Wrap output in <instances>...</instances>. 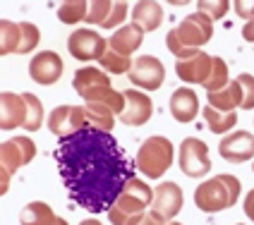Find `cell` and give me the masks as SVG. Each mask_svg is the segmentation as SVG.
<instances>
[{
  "instance_id": "1",
  "label": "cell",
  "mask_w": 254,
  "mask_h": 225,
  "mask_svg": "<svg viewBox=\"0 0 254 225\" xmlns=\"http://www.w3.org/2000/svg\"><path fill=\"white\" fill-rule=\"evenodd\" d=\"M53 158L72 204L89 213H108L134 177L132 163L118 139L94 127L60 139Z\"/></svg>"
},
{
  "instance_id": "2",
  "label": "cell",
  "mask_w": 254,
  "mask_h": 225,
  "mask_svg": "<svg viewBox=\"0 0 254 225\" xmlns=\"http://www.w3.org/2000/svg\"><path fill=\"white\" fill-rule=\"evenodd\" d=\"M213 36V22L201 12L187 14L178 27L168 31L166 46L178 60H190L199 53L201 46L211 41Z\"/></svg>"
},
{
  "instance_id": "3",
  "label": "cell",
  "mask_w": 254,
  "mask_h": 225,
  "mask_svg": "<svg viewBox=\"0 0 254 225\" xmlns=\"http://www.w3.org/2000/svg\"><path fill=\"white\" fill-rule=\"evenodd\" d=\"M72 89L86 101V103H106L115 111V115H120L125 108V94H118L108 79V74L101 67H79L74 72L72 79Z\"/></svg>"
},
{
  "instance_id": "4",
  "label": "cell",
  "mask_w": 254,
  "mask_h": 225,
  "mask_svg": "<svg viewBox=\"0 0 254 225\" xmlns=\"http://www.w3.org/2000/svg\"><path fill=\"white\" fill-rule=\"evenodd\" d=\"M151 204L154 189L139 177H132L113 204V209L108 211V221L113 225H139L141 218L146 216V206Z\"/></svg>"
},
{
  "instance_id": "5",
  "label": "cell",
  "mask_w": 254,
  "mask_h": 225,
  "mask_svg": "<svg viewBox=\"0 0 254 225\" xmlns=\"http://www.w3.org/2000/svg\"><path fill=\"white\" fill-rule=\"evenodd\" d=\"M242 184L235 175H216L211 180L201 182L194 189V204H197L199 211L204 213H218L226 211V209H233L240 199Z\"/></svg>"
},
{
  "instance_id": "6",
  "label": "cell",
  "mask_w": 254,
  "mask_h": 225,
  "mask_svg": "<svg viewBox=\"0 0 254 225\" xmlns=\"http://www.w3.org/2000/svg\"><path fill=\"white\" fill-rule=\"evenodd\" d=\"M173 158H175V149L170 139L154 134L144 141L137 151V168L149 177V180H158L166 175V170L173 166Z\"/></svg>"
},
{
  "instance_id": "7",
  "label": "cell",
  "mask_w": 254,
  "mask_h": 225,
  "mask_svg": "<svg viewBox=\"0 0 254 225\" xmlns=\"http://www.w3.org/2000/svg\"><path fill=\"white\" fill-rule=\"evenodd\" d=\"M36 156V144L29 137H12L0 144V192L10 189V180L22 166H27Z\"/></svg>"
},
{
  "instance_id": "8",
  "label": "cell",
  "mask_w": 254,
  "mask_h": 225,
  "mask_svg": "<svg viewBox=\"0 0 254 225\" xmlns=\"http://www.w3.org/2000/svg\"><path fill=\"white\" fill-rule=\"evenodd\" d=\"M41 41V31L36 24L31 22H10V19H2L0 22V53L7 56V53H17V56H24L31 53Z\"/></svg>"
},
{
  "instance_id": "9",
  "label": "cell",
  "mask_w": 254,
  "mask_h": 225,
  "mask_svg": "<svg viewBox=\"0 0 254 225\" xmlns=\"http://www.w3.org/2000/svg\"><path fill=\"white\" fill-rule=\"evenodd\" d=\"M178 166L187 177H204L211 170V158H209V146L206 141L197 139V137H187L180 144V156H178Z\"/></svg>"
},
{
  "instance_id": "10",
  "label": "cell",
  "mask_w": 254,
  "mask_h": 225,
  "mask_svg": "<svg viewBox=\"0 0 254 225\" xmlns=\"http://www.w3.org/2000/svg\"><path fill=\"white\" fill-rule=\"evenodd\" d=\"M67 51L74 60L79 62H91V60H101L108 51V41L94 29H74L67 39Z\"/></svg>"
},
{
  "instance_id": "11",
  "label": "cell",
  "mask_w": 254,
  "mask_h": 225,
  "mask_svg": "<svg viewBox=\"0 0 254 225\" xmlns=\"http://www.w3.org/2000/svg\"><path fill=\"white\" fill-rule=\"evenodd\" d=\"M84 127H89L86 125L84 106H58L48 117V129L60 139L70 137V134L84 129Z\"/></svg>"
},
{
  "instance_id": "12",
  "label": "cell",
  "mask_w": 254,
  "mask_h": 225,
  "mask_svg": "<svg viewBox=\"0 0 254 225\" xmlns=\"http://www.w3.org/2000/svg\"><path fill=\"white\" fill-rule=\"evenodd\" d=\"M166 79V70H163V62L154 56H139L134 60L132 70H129V82L139 89L146 91H156L161 89Z\"/></svg>"
},
{
  "instance_id": "13",
  "label": "cell",
  "mask_w": 254,
  "mask_h": 225,
  "mask_svg": "<svg viewBox=\"0 0 254 225\" xmlns=\"http://www.w3.org/2000/svg\"><path fill=\"white\" fill-rule=\"evenodd\" d=\"M183 189L180 184L175 182H161L158 187L154 189V204H151V213L156 218H161L163 223L166 221H173L180 209H183Z\"/></svg>"
},
{
  "instance_id": "14",
  "label": "cell",
  "mask_w": 254,
  "mask_h": 225,
  "mask_svg": "<svg viewBox=\"0 0 254 225\" xmlns=\"http://www.w3.org/2000/svg\"><path fill=\"white\" fill-rule=\"evenodd\" d=\"M63 70H65L63 57L58 56L56 51H41L29 62V77L41 86L56 84L58 79L63 77Z\"/></svg>"
},
{
  "instance_id": "15",
  "label": "cell",
  "mask_w": 254,
  "mask_h": 225,
  "mask_svg": "<svg viewBox=\"0 0 254 225\" xmlns=\"http://www.w3.org/2000/svg\"><path fill=\"white\" fill-rule=\"evenodd\" d=\"M154 115V101L149 99L144 91L137 89H127L125 91V108L118 115L120 122L127 127H139L144 122H149Z\"/></svg>"
},
{
  "instance_id": "16",
  "label": "cell",
  "mask_w": 254,
  "mask_h": 225,
  "mask_svg": "<svg viewBox=\"0 0 254 225\" xmlns=\"http://www.w3.org/2000/svg\"><path fill=\"white\" fill-rule=\"evenodd\" d=\"M218 154L223 161L228 163H245V161H252L254 158V134L252 132H230L226 134L221 144H218Z\"/></svg>"
},
{
  "instance_id": "17",
  "label": "cell",
  "mask_w": 254,
  "mask_h": 225,
  "mask_svg": "<svg viewBox=\"0 0 254 225\" xmlns=\"http://www.w3.org/2000/svg\"><path fill=\"white\" fill-rule=\"evenodd\" d=\"M211 67H213V56L199 51L197 56L190 57V60H178V62H175V74H178V79L185 82V84L204 86L209 82Z\"/></svg>"
},
{
  "instance_id": "18",
  "label": "cell",
  "mask_w": 254,
  "mask_h": 225,
  "mask_svg": "<svg viewBox=\"0 0 254 225\" xmlns=\"http://www.w3.org/2000/svg\"><path fill=\"white\" fill-rule=\"evenodd\" d=\"M27 101L24 94L2 91L0 94V129H17L27 125Z\"/></svg>"
},
{
  "instance_id": "19",
  "label": "cell",
  "mask_w": 254,
  "mask_h": 225,
  "mask_svg": "<svg viewBox=\"0 0 254 225\" xmlns=\"http://www.w3.org/2000/svg\"><path fill=\"white\" fill-rule=\"evenodd\" d=\"M170 115L178 122H192L199 115V96L194 94V89H175L170 96Z\"/></svg>"
},
{
  "instance_id": "20",
  "label": "cell",
  "mask_w": 254,
  "mask_h": 225,
  "mask_svg": "<svg viewBox=\"0 0 254 225\" xmlns=\"http://www.w3.org/2000/svg\"><path fill=\"white\" fill-rule=\"evenodd\" d=\"M163 22V7L154 0H139L132 5V24L139 27L144 34L156 31Z\"/></svg>"
},
{
  "instance_id": "21",
  "label": "cell",
  "mask_w": 254,
  "mask_h": 225,
  "mask_svg": "<svg viewBox=\"0 0 254 225\" xmlns=\"http://www.w3.org/2000/svg\"><path fill=\"white\" fill-rule=\"evenodd\" d=\"M141 41H144V31L139 27H134V24H127V27H120L113 31V36L108 39V48L120 53V56L129 57L141 46Z\"/></svg>"
},
{
  "instance_id": "22",
  "label": "cell",
  "mask_w": 254,
  "mask_h": 225,
  "mask_svg": "<svg viewBox=\"0 0 254 225\" xmlns=\"http://www.w3.org/2000/svg\"><path fill=\"white\" fill-rule=\"evenodd\" d=\"M206 101H209L211 108L223 112H233L235 108H242V89L238 84V79H230V84L221 91L206 94Z\"/></svg>"
},
{
  "instance_id": "23",
  "label": "cell",
  "mask_w": 254,
  "mask_h": 225,
  "mask_svg": "<svg viewBox=\"0 0 254 225\" xmlns=\"http://www.w3.org/2000/svg\"><path fill=\"white\" fill-rule=\"evenodd\" d=\"M56 221L58 216L43 201H31L19 211V223L22 225H56Z\"/></svg>"
},
{
  "instance_id": "24",
  "label": "cell",
  "mask_w": 254,
  "mask_h": 225,
  "mask_svg": "<svg viewBox=\"0 0 254 225\" xmlns=\"http://www.w3.org/2000/svg\"><path fill=\"white\" fill-rule=\"evenodd\" d=\"M86 125L94 127V129H103V132H111L115 125V111L106 103H86Z\"/></svg>"
},
{
  "instance_id": "25",
  "label": "cell",
  "mask_w": 254,
  "mask_h": 225,
  "mask_svg": "<svg viewBox=\"0 0 254 225\" xmlns=\"http://www.w3.org/2000/svg\"><path fill=\"white\" fill-rule=\"evenodd\" d=\"M204 122H206V127L211 129L213 134H226V132H230L233 127L238 125V112H223V111H216V108H211V106H206L204 108Z\"/></svg>"
},
{
  "instance_id": "26",
  "label": "cell",
  "mask_w": 254,
  "mask_h": 225,
  "mask_svg": "<svg viewBox=\"0 0 254 225\" xmlns=\"http://www.w3.org/2000/svg\"><path fill=\"white\" fill-rule=\"evenodd\" d=\"M86 14H89V2L84 0H70V2H63L58 7V19L63 24H77V22H86Z\"/></svg>"
},
{
  "instance_id": "27",
  "label": "cell",
  "mask_w": 254,
  "mask_h": 225,
  "mask_svg": "<svg viewBox=\"0 0 254 225\" xmlns=\"http://www.w3.org/2000/svg\"><path fill=\"white\" fill-rule=\"evenodd\" d=\"M99 65H101V70L106 72V74H129V70H132V60L125 56H120V53H115V51H106V56L99 60Z\"/></svg>"
},
{
  "instance_id": "28",
  "label": "cell",
  "mask_w": 254,
  "mask_h": 225,
  "mask_svg": "<svg viewBox=\"0 0 254 225\" xmlns=\"http://www.w3.org/2000/svg\"><path fill=\"white\" fill-rule=\"evenodd\" d=\"M230 84V79H228V65L223 57L213 56V67H211V74H209V82L204 84V89L213 94V91H221V89H226Z\"/></svg>"
},
{
  "instance_id": "29",
  "label": "cell",
  "mask_w": 254,
  "mask_h": 225,
  "mask_svg": "<svg viewBox=\"0 0 254 225\" xmlns=\"http://www.w3.org/2000/svg\"><path fill=\"white\" fill-rule=\"evenodd\" d=\"M113 0H94V2H89V14H86V22L89 24H96V27H106V22H108V17L113 12Z\"/></svg>"
},
{
  "instance_id": "30",
  "label": "cell",
  "mask_w": 254,
  "mask_h": 225,
  "mask_svg": "<svg viewBox=\"0 0 254 225\" xmlns=\"http://www.w3.org/2000/svg\"><path fill=\"white\" fill-rule=\"evenodd\" d=\"M24 101H27V108H29L24 129L36 132V129H41V125H43V106H41V101H39V96H34V94H24Z\"/></svg>"
},
{
  "instance_id": "31",
  "label": "cell",
  "mask_w": 254,
  "mask_h": 225,
  "mask_svg": "<svg viewBox=\"0 0 254 225\" xmlns=\"http://www.w3.org/2000/svg\"><path fill=\"white\" fill-rule=\"evenodd\" d=\"M228 10H230L228 0H201V2H197V12L206 14L211 22L213 19H223Z\"/></svg>"
},
{
  "instance_id": "32",
  "label": "cell",
  "mask_w": 254,
  "mask_h": 225,
  "mask_svg": "<svg viewBox=\"0 0 254 225\" xmlns=\"http://www.w3.org/2000/svg\"><path fill=\"white\" fill-rule=\"evenodd\" d=\"M238 79V84L242 89V111H252L254 108V77L252 74H240V77H235Z\"/></svg>"
},
{
  "instance_id": "33",
  "label": "cell",
  "mask_w": 254,
  "mask_h": 225,
  "mask_svg": "<svg viewBox=\"0 0 254 225\" xmlns=\"http://www.w3.org/2000/svg\"><path fill=\"white\" fill-rule=\"evenodd\" d=\"M127 17V2H115L113 5V12H111V17H108V22H106V27L103 29H120L123 27V22H125Z\"/></svg>"
},
{
  "instance_id": "34",
  "label": "cell",
  "mask_w": 254,
  "mask_h": 225,
  "mask_svg": "<svg viewBox=\"0 0 254 225\" xmlns=\"http://www.w3.org/2000/svg\"><path fill=\"white\" fill-rule=\"evenodd\" d=\"M233 7H235V12L245 17L247 22H252L254 19V0H238V2H233Z\"/></svg>"
},
{
  "instance_id": "35",
  "label": "cell",
  "mask_w": 254,
  "mask_h": 225,
  "mask_svg": "<svg viewBox=\"0 0 254 225\" xmlns=\"http://www.w3.org/2000/svg\"><path fill=\"white\" fill-rule=\"evenodd\" d=\"M242 209H245V216L254 223V189L247 192V197H245V201H242Z\"/></svg>"
},
{
  "instance_id": "36",
  "label": "cell",
  "mask_w": 254,
  "mask_h": 225,
  "mask_svg": "<svg viewBox=\"0 0 254 225\" xmlns=\"http://www.w3.org/2000/svg\"><path fill=\"white\" fill-rule=\"evenodd\" d=\"M242 39L254 43V19L252 22H245V27H242Z\"/></svg>"
},
{
  "instance_id": "37",
  "label": "cell",
  "mask_w": 254,
  "mask_h": 225,
  "mask_svg": "<svg viewBox=\"0 0 254 225\" xmlns=\"http://www.w3.org/2000/svg\"><path fill=\"white\" fill-rule=\"evenodd\" d=\"M139 225H166V223H163L161 218H156L154 213L149 211L146 216H144V218H141V223H139Z\"/></svg>"
},
{
  "instance_id": "38",
  "label": "cell",
  "mask_w": 254,
  "mask_h": 225,
  "mask_svg": "<svg viewBox=\"0 0 254 225\" xmlns=\"http://www.w3.org/2000/svg\"><path fill=\"white\" fill-rule=\"evenodd\" d=\"M79 225H103V223H99V221H82Z\"/></svg>"
},
{
  "instance_id": "39",
  "label": "cell",
  "mask_w": 254,
  "mask_h": 225,
  "mask_svg": "<svg viewBox=\"0 0 254 225\" xmlns=\"http://www.w3.org/2000/svg\"><path fill=\"white\" fill-rule=\"evenodd\" d=\"M56 225H70V223H67V221H63V218H58Z\"/></svg>"
},
{
  "instance_id": "40",
  "label": "cell",
  "mask_w": 254,
  "mask_h": 225,
  "mask_svg": "<svg viewBox=\"0 0 254 225\" xmlns=\"http://www.w3.org/2000/svg\"><path fill=\"white\" fill-rule=\"evenodd\" d=\"M168 225H183V223H173V221H170V223Z\"/></svg>"
},
{
  "instance_id": "41",
  "label": "cell",
  "mask_w": 254,
  "mask_h": 225,
  "mask_svg": "<svg viewBox=\"0 0 254 225\" xmlns=\"http://www.w3.org/2000/svg\"><path fill=\"white\" fill-rule=\"evenodd\" d=\"M252 172H254V163H252Z\"/></svg>"
},
{
  "instance_id": "42",
  "label": "cell",
  "mask_w": 254,
  "mask_h": 225,
  "mask_svg": "<svg viewBox=\"0 0 254 225\" xmlns=\"http://www.w3.org/2000/svg\"><path fill=\"white\" fill-rule=\"evenodd\" d=\"M238 225H242V223H238Z\"/></svg>"
}]
</instances>
